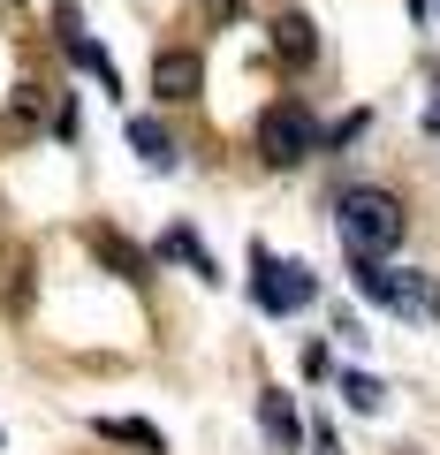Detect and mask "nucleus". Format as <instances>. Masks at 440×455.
<instances>
[{
	"mask_svg": "<svg viewBox=\"0 0 440 455\" xmlns=\"http://www.w3.org/2000/svg\"><path fill=\"white\" fill-rule=\"evenodd\" d=\"M205 16L212 23H236V16H244V0H205Z\"/></svg>",
	"mask_w": 440,
	"mask_h": 455,
	"instance_id": "nucleus-14",
	"label": "nucleus"
},
{
	"mask_svg": "<svg viewBox=\"0 0 440 455\" xmlns=\"http://www.w3.org/2000/svg\"><path fill=\"white\" fill-rule=\"evenodd\" d=\"M311 448H319V455H342V440H334V433L319 425V433H311Z\"/></svg>",
	"mask_w": 440,
	"mask_h": 455,
	"instance_id": "nucleus-15",
	"label": "nucleus"
},
{
	"mask_svg": "<svg viewBox=\"0 0 440 455\" xmlns=\"http://www.w3.org/2000/svg\"><path fill=\"white\" fill-rule=\"evenodd\" d=\"M311 152H319V122H311L304 99H281V107L259 114V160L266 167H296V160H311Z\"/></svg>",
	"mask_w": 440,
	"mask_h": 455,
	"instance_id": "nucleus-2",
	"label": "nucleus"
},
{
	"mask_svg": "<svg viewBox=\"0 0 440 455\" xmlns=\"http://www.w3.org/2000/svg\"><path fill=\"white\" fill-rule=\"evenodd\" d=\"M92 251H99L107 266H115L122 281H145V251H137L130 235H122V228H92Z\"/></svg>",
	"mask_w": 440,
	"mask_h": 455,
	"instance_id": "nucleus-8",
	"label": "nucleus"
},
{
	"mask_svg": "<svg viewBox=\"0 0 440 455\" xmlns=\"http://www.w3.org/2000/svg\"><path fill=\"white\" fill-rule=\"evenodd\" d=\"M311 296H319V281H311L304 266H281V259H266V251H259V304L266 311H304Z\"/></svg>",
	"mask_w": 440,
	"mask_h": 455,
	"instance_id": "nucleus-4",
	"label": "nucleus"
},
{
	"mask_svg": "<svg viewBox=\"0 0 440 455\" xmlns=\"http://www.w3.org/2000/svg\"><path fill=\"white\" fill-rule=\"evenodd\" d=\"M274 53H281L289 68H304L311 53H319V31H311V16H296V8H289V16L274 23Z\"/></svg>",
	"mask_w": 440,
	"mask_h": 455,
	"instance_id": "nucleus-7",
	"label": "nucleus"
},
{
	"mask_svg": "<svg viewBox=\"0 0 440 455\" xmlns=\"http://www.w3.org/2000/svg\"><path fill=\"white\" fill-rule=\"evenodd\" d=\"M425 122H433V130H440V107H433V114H425Z\"/></svg>",
	"mask_w": 440,
	"mask_h": 455,
	"instance_id": "nucleus-16",
	"label": "nucleus"
},
{
	"mask_svg": "<svg viewBox=\"0 0 440 455\" xmlns=\"http://www.w3.org/2000/svg\"><path fill=\"white\" fill-rule=\"evenodd\" d=\"M357 289L372 296V304H388L395 319H440V289L425 274H395V266H380V259H357Z\"/></svg>",
	"mask_w": 440,
	"mask_h": 455,
	"instance_id": "nucleus-3",
	"label": "nucleus"
},
{
	"mask_svg": "<svg viewBox=\"0 0 440 455\" xmlns=\"http://www.w3.org/2000/svg\"><path fill=\"white\" fill-rule=\"evenodd\" d=\"M334 228H342V251L349 259H388L395 243H403V197L395 190H372V182H357V190H342V205H334Z\"/></svg>",
	"mask_w": 440,
	"mask_h": 455,
	"instance_id": "nucleus-1",
	"label": "nucleus"
},
{
	"mask_svg": "<svg viewBox=\"0 0 440 455\" xmlns=\"http://www.w3.org/2000/svg\"><path fill=\"white\" fill-rule=\"evenodd\" d=\"M99 433H107V440H130V448H152V455H160V433H152L145 418H99Z\"/></svg>",
	"mask_w": 440,
	"mask_h": 455,
	"instance_id": "nucleus-11",
	"label": "nucleus"
},
{
	"mask_svg": "<svg viewBox=\"0 0 440 455\" xmlns=\"http://www.w3.org/2000/svg\"><path fill=\"white\" fill-rule=\"evenodd\" d=\"M259 425L281 440V448H296V440H304V418H296V403H289L281 387H266V395H259Z\"/></svg>",
	"mask_w": 440,
	"mask_h": 455,
	"instance_id": "nucleus-9",
	"label": "nucleus"
},
{
	"mask_svg": "<svg viewBox=\"0 0 440 455\" xmlns=\"http://www.w3.org/2000/svg\"><path fill=\"white\" fill-rule=\"evenodd\" d=\"M197 84H205V61H197L190 46L152 53V92H160V99H197Z\"/></svg>",
	"mask_w": 440,
	"mask_h": 455,
	"instance_id": "nucleus-5",
	"label": "nucleus"
},
{
	"mask_svg": "<svg viewBox=\"0 0 440 455\" xmlns=\"http://www.w3.org/2000/svg\"><path fill=\"white\" fill-rule=\"evenodd\" d=\"M130 145H137V160H145V167H175V137H167L152 114H137V122H130Z\"/></svg>",
	"mask_w": 440,
	"mask_h": 455,
	"instance_id": "nucleus-10",
	"label": "nucleus"
},
{
	"mask_svg": "<svg viewBox=\"0 0 440 455\" xmlns=\"http://www.w3.org/2000/svg\"><path fill=\"white\" fill-rule=\"evenodd\" d=\"M53 31H61V46H68V61L84 68V76H99V92H115V61H107V53L92 46V38H84V23H76V8H61V16H53Z\"/></svg>",
	"mask_w": 440,
	"mask_h": 455,
	"instance_id": "nucleus-6",
	"label": "nucleus"
},
{
	"mask_svg": "<svg viewBox=\"0 0 440 455\" xmlns=\"http://www.w3.org/2000/svg\"><path fill=\"white\" fill-rule=\"evenodd\" d=\"M342 403H349V410H380V403H388V387H380L372 372H349V379H342Z\"/></svg>",
	"mask_w": 440,
	"mask_h": 455,
	"instance_id": "nucleus-12",
	"label": "nucleus"
},
{
	"mask_svg": "<svg viewBox=\"0 0 440 455\" xmlns=\"http://www.w3.org/2000/svg\"><path fill=\"white\" fill-rule=\"evenodd\" d=\"M160 251H167V259H190V266H197V274H205V281H220V274H212V259H205V251H197V235H190V228H175V235H167Z\"/></svg>",
	"mask_w": 440,
	"mask_h": 455,
	"instance_id": "nucleus-13",
	"label": "nucleus"
}]
</instances>
